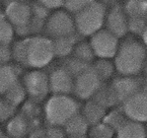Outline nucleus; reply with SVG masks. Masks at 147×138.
Segmentation results:
<instances>
[{
  "mask_svg": "<svg viewBox=\"0 0 147 138\" xmlns=\"http://www.w3.org/2000/svg\"><path fill=\"white\" fill-rule=\"evenodd\" d=\"M2 135V131H1V129H0V136Z\"/></svg>",
  "mask_w": 147,
  "mask_h": 138,
  "instance_id": "obj_42",
  "label": "nucleus"
},
{
  "mask_svg": "<svg viewBox=\"0 0 147 138\" xmlns=\"http://www.w3.org/2000/svg\"><path fill=\"white\" fill-rule=\"evenodd\" d=\"M44 31L51 38L75 35L76 30L73 15L63 8L51 11L45 22Z\"/></svg>",
  "mask_w": 147,
  "mask_h": 138,
  "instance_id": "obj_5",
  "label": "nucleus"
},
{
  "mask_svg": "<svg viewBox=\"0 0 147 138\" xmlns=\"http://www.w3.org/2000/svg\"><path fill=\"white\" fill-rule=\"evenodd\" d=\"M12 55L13 60L20 66L45 68L55 57L53 38L42 35L26 37L12 46Z\"/></svg>",
  "mask_w": 147,
  "mask_h": 138,
  "instance_id": "obj_1",
  "label": "nucleus"
},
{
  "mask_svg": "<svg viewBox=\"0 0 147 138\" xmlns=\"http://www.w3.org/2000/svg\"><path fill=\"white\" fill-rule=\"evenodd\" d=\"M90 138H113L115 130L112 127L101 121L94 125H91V128L88 130Z\"/></svg>",
  "mask_w": 147,
  "mask_h": 138,
  "instance_id": "obj_29",
  "label": "nucleus"
},
{
  "mask_svg": "<svg viewBox=\"0 0 147 138\" xmlns=\"http://www.w3.org/2000/svg\"><path fill=\"white\" fill-rule=\"evenodd\" d=\"M30 132V123L23 114H16L8 120L6 134L11 138H26Z\"/></svg>",
  "mask_w": 147,
  "mask_h": 138,
  "instance_id": "obj_15",
  "label": "nucleus"
},
{
  "mask_svg": "<svg viewBox=\"0 0 147 138\" xmlns=\"http://www.w3.org/2000/svg\"><path fill=\"white\" fill-rule=\"evenodd\" d=\"M106 110L107 108L102 107L94 100H89L82 108V114L91 126L103 120L104 116L107 114Z\"/></svg>",
  "mask_w": 147,
  "mask_h": 138,
  "instance_id": "obj_18",
  "label": "nucleus"
},
{
  "mask_svg": "<svg viewBox=\"0 0 147 138\" xmlns=\"http://www.w3.org/2000/svg\"><path fill=\"white\" fill-rule=\"evenodd\" d=\"M61 126L47 125L46 127V138H67Z\"/></svg>",
  "mask_w": 147,
  "mask_h": 138,
  "instance_id": "obj_32",
  "label": "nucleus"
},
{
  "mask_svg": "<svg viewBox=\"0 0 147 138\" xmlns=\"http://www.w3.org/2000/svg\"><path fill=\"white\" fill-rule=\"evenodd\" d=\"M117 138H146V127L142 123L127 119L117 131Z\"/></svg>",
  "mask_w": 147,
  "mask_h": 138,
  "instance_id": "obj_17",
  "label": "nucleus"
},
{
  "mask_svg": "<svg viewBox=\"0 0 147 138\" xmlns=\"http://www.w3.org/2000/svg\"><path fill=\"white\" fill-rule=\"evenodd\" d=\"M77 34L68 37L56 38H53V48L55 57L58 58H66L71 55L75 44H77Z\"/></svg>",
  "mask_w": 147,
  "mask_h": 138,
  "instance_id": "obj_16",
  "label": "nucleus"
},
{
  "mask_svg": "<svg viewBox=\"0 0 147 138\" xmlns=\"http://www.w3.org/2000/svg\"><path fill=\"white\" fill-rule=\"evenodd\" d=\"M16 32L3 11H0V44H11Z\"/></svg>",
  "mask_w": 147,
  "mask_h": 138,
  "instance_id": "obj_23",
  "label": "nucleus"
},
{
  "mask_svg": "<svg viewBox=\"0 0 147 138\" xmlns=\"http://www.w3.org/2000/svg\"><path fill=\"white\" fill-rule=\"evenodd\" d=\"M92 100H94L105 108H113L119 104L111 86L106 84H102L100 89L93 96Z\"/></svg>",
  "mask_w": 147,
  "mask_h": 138,
  "instance_id": "obj_20",
  "label": "nucleus"
},
{
  "mask_svg": "<svg viewBox=\"0 0 147 138\" xmlns=\"http://www.w3.org/2000/svg\"><path fill=\"white\" fill-rule=\"evenodd\" d=\"M141 38H142V42H143V44H145V46L147 47V24L141 34Z\"/></svg>",
  "mask_w": 147,
  "mask_h": 138,
  "instance_id": "obj_36",
  "label": "nucleus"
},
{
  "mask_svg": "<svg viewBox=\"0 0 147 138\" xmlns=\"http://www.w3.org/2000/svg\"><path fill=\"white\" fill-rule=\"evenodd\" d=\"M107 8L95 0L90 5L73 15L76 34L81 37H91L105 26Z\"/></svg>",
  "mask_w": 147,
  "mask_h": 138,
  "instance_id": "obj_4",
  "label": "nucleus"
},
{
  "mask_svg": "<svg viewBox=\"0 0 147 138\" xmlns=\"http://www.w3.org/2000/svg\"><path fill=\"white\" fill-rule=\"evenodd\" d=\"M89 123L82 114H77L63 125V129L67 136L71 135H85L89 130Z\"/></svg>",
  "mask_w": 147,
  "mask_h": 138,
  "instance_id": "obj_19",
  "label": "nucleus"
},
{
  "mask_svg": "<svg viewBox=\"0 0 147 138\" xmlns=\"http://www.w3.org/2000/svg\"><path fill=\"white\" fill-rule=\"evenodd\" d=\"M67 138H87L85 135H71V136H67Z\"/></svg>",
  "mask_w": 147,
  "mask_h": 138,
  "instance_id": "obj_38",
  "label": "nucleus"
},
{
  "mask_svg": "<svg viewBox=\"0 0 147 138\" xmlns=\"http://www.w3.org/2000/svg\"><path fill=\"white\" fill-rule=\"evenodd\" d=\"M127 117L124 114L123 108H117L112 112H110L109 114H106V115L103 118V123L108 124L110 127H112L115 131H117L121 126L125 123V121L127 120Z\"/></svg>",
  "mask_w": 147,
  "mask_h": 138,
  "instance_id": "obj_26",
  "label": "nucleus"
},
{
  "mask_svg": "<svg viewBox=\"0 0 147 138\" xmlns=\"http://www.w3.org/2000/svg\"><path fill=\"white\" fill-rule=\"evenodd\" d=\"M92 67L97 73V75L99 76V78L102 80V82H105L112 78L115 69H116L114 63L105 58H99V60L92 64Z\"/></svg>",
  "mask_w": 147,
  "mask_h": 138,
  "instance_id": "obj_25",
  "label": "nucleus"
},
{
  "mask_svg": "<svg viewBox=\"0 0 147 138\" xmlns=\"http://www.w3.org/2000/svg\"><path fill=\"white\" fill-rule=\"evenodd\" d=\"M119 104H123L134 94L142 91V81L135 76H121L110 84Z\"/></svg>",
  "mask_w": 147,
  "mask_h": 138,
  "instance_id": "obj_12",
  "label": "nucleus"
},
{
  "mask_svg": "<svg viewBox=\"0 0 147 138\" xmlns=\"http://www.w3.org/2000/svg\"><path fill=\"white\" fill-rule=\"evenodd\" d=\"M16 114H17V108L10 105V104L6 103V102L4 101V108H3V112H2L1 117H0V121H1V123L8 121L9 119L12 118Z\"/></svg>",
  "mask_w": 147,
  "mask_h": 138,
  "instance_id": "obj_33",
  "label": "nucleus"
},
{
  "mask_svg": "<svg viewBox=\"0 0 147 138\" xmlns=\"http://www.w3.org/2000/svg\"><path fill=\"white\" fill-rule=\"evenodd\" d=\"M114 58L116 70L121 75L136 76L144 68L147 60V47L143 42L127 38L119 44Z\"/></svg>",
  "mask_w": 147,
  "mask_h": 138,
  "instance_id": "obj_2",
  "label": "nucleus"
},
{
  "mask_svg": "<svg viewBox=\"0 0 147 138\" xmlns=\"http://www.w3.org/2000/svg\"><path fill=\"white\" fill-rule=\"evenodd\" d=\"M13 60L11 44H0V64H9Z\"/></svg>",
  "mask_w": 147,
  "mask_h": 138,
  "instance_id": "obj_31",
  "label": "nucleus"
},
{
  "mask_svg": "<svg viewBox=\"0 0 147 138\" xmlns=\"http://www.w3.org/2000/svg\"><path fill=\"white\" fill-rule=\"evenodd\" d=\"M40 5L45 6L47 9L51 11L56 10V9H60L63 7V2L64 0H36Z\"/></svg>",
  "mask_w": 147,
  "mask_h": 138,
  "instance_id": "obj_34",
  "label": "nucleus"
},
{
  "mask_svg": "<svg viewBox=\"0 0 147 138\" xmlns=\"http://www.w3.org/2000/svg\"><path fill=\"white\" fill-rule=\"evenodd\" d=\"M3 12L14 27L16 33L18 31L25 30L28 35L30 34V24L33 18V12L32 5L29 4V2L7 1Z\"/></svg>",
  "mask_w": 147,
  "mask_h": 138,
  "instance_id": "obj_8",
  "label": "nucleus"
},
{
  "mask_svg": "<svg viewBox=\"0 0 147 138\" xmlns=\"http://www.w3.org/2000/svg\"><path fill=\"white\" fill-rule=\"evenodd\" d=\"M92 64L87 62H84L82 60L78 59V58L74 57V56H68L65 58L64 62L61 66L63 68H65L67 71L73 76V78H75L76 76H78L79 74H81L82 72H84L86 69H88Z\"/></svg>",
  "mask_w": 147,
  "mask_h": 138,
  "instance_id": "obj_27",
  "label": "nucleus"
},
{
  "mask_svg": "<svg viewBox=\"0 0 147 138\" xmlns=\"http://www.w3.org/2000/svg\"><path fill=\"white\" fill-rule=\"evenodd\" d=\"M20 68L16 64H0V96L19 81Z\"/></svg>",
  "mask_w": 147,
  "mask_h": 138,
  "instance_id": "obj_14",
  "label": "nucleus"
},
{
  "mask_svg": "<svg viewBox=\"0 0 147 138\" xmlns=\"http://www.w3.org/2000/svg\"><path fill=\"white\" fill-rule=\"evenodd\" d=\"M119 38L106 28L101 29L90 37V44L95 56L105 59H112L116 56L119 46Z\"/></svg>",
  "mask_w": 147,
  "mask_h": 138,
  "instance_id": "obj_7",
  "label": "nucleus"
},
{
  "mask_svg": "<svg viewBox=\"0 0 147 138\" xmlns=\"http://www.w3.org/2000/svg\"><path fill=\"white\" fill-rule=\"evenodd\" d=\"M0 138H11V137H10V136H8L7 134H6V135H5V134H2L1 136H0Z\"/></svg>",
  "mask_w": 147,
  "mask_h": 138,
  "instance_id": "obj_41",
  "label": "nucleus"
},
{
  "mask_svg": "<svg viewBox=\"0 0 147 138\" xmlns=\"http://www.w3.org/2000/svg\"><path fill=\"white\" fill-rule=\"evenodd\" d=\"M104 28L119 38H123L128 33V16L124 9L117 5L107 10Z\"/></svg>",
  "mask_w": 147,
  "mask_h": 138,
  "instance_id": "obj_11",
  "label": "nucleus"
},
{
  "mask_svg": "<svg viewBox=\"0 0 147 138\" xmlns=\"http://www.w3.org/2000/svg\"><path fill=\"white\" fill-rule=\"evenodd\" d=\"M2 1H3V0H0V3H1V2H2Z\"/></svg>",
  "mask_w": 147,
  "mask_h": 138,
  "instance_id": "obj_45",
  "label": "nucleus"
},
{
  "mask_svg": "<svg viewBox=\"0 0 147 138\" xmlns=\"http://www.w3.org/2000/svg\"><path fill=\"white\" fill-rule=\"evenodd\" d=\"M26 97H27L26 90H25L22 82L19 80L15 85H13L3 95V100L6 103L10 104V105L17 108L18 106H20L21 104L24 103L25 100H26Z\"/></svg>",
  "mask_w": 147,
  "mask_h": 138,
  "instance_id": "obj_21",
  "label": "nucleus"
},
{
  "mask_svg": "<svg viewBox=\"0 0 147 138\" xmlns=\"http://www.w3.org/2000/svg\"><path fill=\"white\" fill-rule=\"evenodd\" d=\"M94 1L95 0H64L62 8L68 11L70 14L74 15L79 11L83 10Z\"/></svg>",
  "mask_w": 147,
  "mask_h": 138,
  "instance_id": "obj_30",
  "label": "nucleus"
},
{
  "mask_svg": "<svg viewBox=\"0 0 147 138\" xmlns=\"http://www.w3.org/2000/svg\"><path fill=\"white\" fill-rule=\"evenodd\" d=\"M103 84L92 65L74 78L73 94L80 100H90Z\"/></svg>",
  "mask_w": 147,
  "mask_h": 138,
  "instance_id": "obj_9",
  "label": "nucleus"
},
{
  "mask_svg": "<svg viewBox=\"0 0 147 138\" xmlns=\"http://www.w3.org/2000/svg\"><path fill=\"white\" fill-rule=\"evenodd\" d=\"M123 9L128 18L147 19V3L143 0H128Z\"/></svg>",
  "mask_w": 147,
  "mask_h": 138,
  "instance_id": "obj_22",
  "label": "nucleus"
},
{
  "mask_svg": "<svg viewBox=\"0 0 147 138\" xmlns=\"http://www.w3.org/2000/svg\"><path fill=\"white\" fill-rule=\"evenodd\" d=\"M79 110L80 104L69 95H53L45 104V120L47 125L63 126Z\"/></svg>",
  "mask_w": 147,
  "mask_h": 138,
  "instance_id": "obj_3",
  "label": "nucleus"
},
{
  "mask_svg": "<svg viewBox=\"0 0 147 138\" xmlns=\"http://www.w3.org/2000/svg\"><path fill=\"white\" fill-rule=\"evenodd\" d=\"M71 55L84 62L90 63V64L94 61L95 57H96L90 42H83V40H78L77 44L74 46L73 53Z\"/></svg>",
  "mask_w": 147,
  "mask_h": 138,
  "instance_id": "obj_24",
  "label": "nucleus"
},
{
  "mask_svg": "<svg viewBox=\"0 0 147 138\" xmlns=\"http://www.w3.org/2000/svg\"><path fill=\"white\" fill-rule=\"evenodd\" d=\"M27 96L33 101L40 103L47 97L49 91V74L40 69L27 72L22 80Z\"/></svg>",
  "mask_w": 147,
  "mask_h": 138,
  "instance_id": "obj_6",
  "label": "nucleus"
},
{
  "mask_svg": "<svg viewBox=\"0 0 147 138\" xmlns=\"http://www.w3.org/2000/svg\"><path fill=\"white\" fill-rule=\"evenodd\" d=\"M144 71H145V74H146V78H147V60H146V62H145V65H144Z\"/></svg>",
  "mask_w": 147,
  "mask_h": 138,
  "instance_id": "obj_40",
  "label": "nucleus"
},
{
  "mask_svg": "<svg viewBox=\"0 0 147 138\" xmlns=\"http://www.w3.org/2000/svg\"><path fill=\"white\" fill-rule=\"evenodd\" d=\"M20 114H23L29 121L32 119H36L40 117L42 114V108H40V105L38 102L33 101L31 99L25 101L22 105Z\"/></svg>",
  "mask_w": 147,
  "mask_h": 138,
  "instance_id": "obj_28",
  "label": "nucleus"
},
{
  "mask_svg": "<svg viewBox=\"0 0 147 138\" xmlns=\"http://www.w3.org/2000/svg\"><path fill=\"white\" fill-rule=\"evenodd\" d=\"M3 108H4V100L3 98L0 97V117H1L2 112H3Z\"/></svg>",
  "mask_w": 147,
  "mask_h": 138,
  "instance_id": "obj_37",
  "label": "nucleus"
},
{
  "mask_svg": "<svg viewBox=\"0 0 147 138\" xmlns=\"http://www.w3.org/2000/svg\"><path fill=\"white\" fill-rule=\"evenodd\" d=\"M124 114L128 119L147 123V92L140 91L121 104Z\"/></svg>",
  "mask_w": 147,
  "mask_h": 138,
  "instance_id": "obj_10",
  "label": "nucleus"
},
{
  "mask_svg": "<svg viewBox=\"0 0 147 138\" xmlns=\"http://www.w3.org/2000/svg\"><path fill=\"white\" fill-rule=\"evenodd\" d=\"M49 91L53 95L73 94L74 78L62 66L53 69L49 74Z\"/></svg>",
  "mask_w": 147,
  "mask_h": 138,
  "instance_id": "obj_13",
  "label": "nucleus"
},
{
  "mask_svg": "<svg viewBox=\"0 0 147 138\" xmlns=\"http://www.w3.org/2000/svg\"><path fill=\"white\" fill-rule=\"evenodd\" d=\"M28 138H46V127L42 125L31 130L28 134Z\"/></svg>",
  "mask_w": 147,
  "mask_h": 138,
  "instance_id": "obj_35",
  "label": "nucleus"
},
{
  "mask_svg": "<svg viewBox=\"0 0 147 138\" xmlns=\"http://www.w3.org/2000/svg\"><path fill=\"white\" fill-rule=\"evenodd\" d=\"M146 138H147V127H146Z\"/></svg>",
  "mask_w": 147,
  "mask_h": 138,
  "instance_id": "obj_43",
  "label": "nucleus"
},
{
  "mask_svg": "<svg viewBox=\"0 0 147 138\" xmlns=\"http://www.w3.org/2000/svg\"><path fill=\"white\" fill-rule=\"evenodd\" d=\"M7 1H19V2H29L30 0H7Z\"/></svg>",
  "mask_w": 147,
  "mask_h": 138,
  "instance_id": "obj_39",
  "label": "nucleus"
},
{
  "mask_svg": "<svg viewBox=\"0 0 147 138\" xmlns=\"http://www.w3.org/2000/svg\"><path fill=\"white\" fill-rule=\"evenodd\" d=\"M143 1H145V2H146V3H147V0H143Z\"/></svg>",
  "mask_w": 147,
  "mask_h": 138,
  "instance_id": "obj_44",
  "label": "nucleus"
}]
</instances>
